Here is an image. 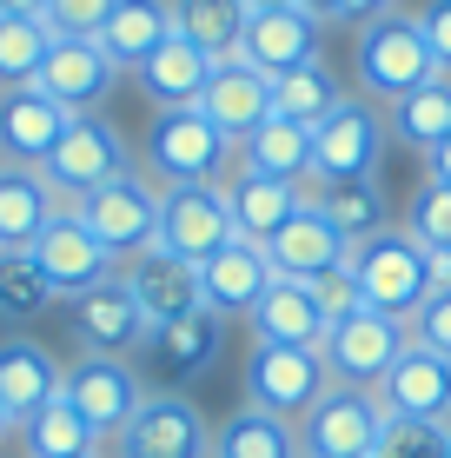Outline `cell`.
Instances as JSON below:
<instances>
[{"label": "cell", "instance_id": "cell-41", "mask_svg": "<svg viewBox=\"0 0 451 458\" xmlns=\"http://www.w3.org/2000/svg\"><path fill=\"white\" fill-rule=\"evenodd\" d=\"M113 13V0H46V27L60 40H93Z\"/></svg>", "mask_w": 451, "mask_h": 458}, {"label": "cell", "instance_id": "cell-33", "mask_svg": "<svg viewBox=\"0 0 451 458\" xmlns=\"http://www.w3.org/2000/svg\"><path fill=\"white\" fill-rule=\"evenodd\" d=\"M173 34H186L213 60H232L246 34V0H173Z\"/></svg>", "mask_w": 451, "mask_h": 458}, {"label": "cell", "instance_id": "cell-45", "mask_svg": "<svg viewBox=\"0 0 451 458\" xmlns=\"http://www.w3.org/2000/svg\"><path fill=\"white\" fill-rule=\"evenodd\" d=\"M392 7H398V0H338V21L365 27V21H379V13H392Z\"/></svg>", "mask_w": 451, "mask_h": 458}, {"label": "cell", "instance_id": "cell-5", "mask_svg": "<svg viewBox=\"0 0 451 458\" xmlns=\"http://www.w3.org/2000/svg\"><path fill=\"white\" fill-rule=\"evenodd\" d=\"M73 213L87 219V233L113 252L120 266L160 240V186H153L146 173H120V180L93 186V193L73 199Z\"/></svg>", "mask_w": 451, "mask_h": 458}, {"label": "cell", "instance_id": "cell-9", "mask_svg": "<svg viewBox=\"0 0 451 458\" xmlns=\"http://www.w3.org/2000/svg\"><path fill=\"white\" fill-rule=\"evenodd\" d=\"M385 432V405L379 392L359 386H332L313 412L299 419V458H372Z\"/></svg>", "mask_w": 451, "mask_h": 458}, {"label": "cell", "instance_id": "cell-49", "mask_svg": "<svg viewBox=\"0 0 451 458\" xmlns=\"http://www.w3.org/2000/svg\"><path fill=\"white\" fill-rule=\"evenodd\" d=\"M438 273H445V286H451V252H445V259H438Z\"/></svg>", "mask_w": 451, "mask_h": 458}, {"label": "cell", "instance_id": "cell-42", "mask_svg": "<svg viewBox=\"0 0 451 458\" xmlns=\"http://www.w3.org/2000/svg\"><path fill=\"white\" fill-rule=\"evenodd\" d=\"M412 345H425V352L451 359V286H438L425 306L412 312Z\"/></svg>", "mask_w": 451, "mask_h": 458}, {"label": "cell", "instance_id": "cell-46", "mask_svg": "<svg viewBox=\"0 0 451 458\" xmlns=\"http://www.w3.org/2000/svg\"><path fill=\"white\" fill-rule=\"evenodd\" d=\"M425 180H445L451 186V140H438V147L425 153Z\"/></svg>", "mask_w": 451, "mask_h": 458}, {"label": "cell", "instance_id": "cell-28", "mask_svg": "<svg viewBox=\"0 0 451 458\" xmlns=\"http://www.w3.org/2000/svg\"><path fill=\"white\" fill-rule=\"evenodd\" d=\"M54 213H67V199L46 186L40 166H0V252L34 246Z\"/></svg>", "mask_w": 451, "mask_h": 458}, {"label": "cell", "instance_id": "cell-29", "mask_svg": "<svg viewBox=\"0 0 451 458\" xmlns=\"http://www.w3.org/2000/svg\"><path fill=\"white\" fill-rule=\"evenodd\" d=\"M232 153H239V173H266V180H286V186H313V126L259 120Z\"/></svg>", "mask_w": 451, "mask_h": 458}, {"label": "cell", "instance_id": "cell-27", "mask_svg": "<svg viewBox=\"0 0 451 458\" xmlns=\"http://www.w3.org/2000/svg\"><path fill=\"white\" fill-rule=\"evenodd\" d=\"M305 207V186H286V180H266V173H232L226 180V213H232V233L253 246H266L292 213Z\"/></svg>", "mask_w": 451, "mask_h": 458}, {"label": "cell", "instance_id": "cell-24", "mask_svg": "<svg viewBox=\"0 0 451 458\" xmlns=\"http://www.w3.org/2000/svg\"><path fill=\"white\" fill-rule=\"evenodd\" d=\"M213 67H220V60L199 54L186 34H166V40L146 54V67H139V93H146L160 114H173V106H199V93H206Z\"/></svg>", "mask_w": 451, "mask_h": 458}, {"label": "cell", "instance_id": "cell-34", "mask_svg": "<svg viewBox=\"0 0 451 458\" xmlns=\"http://www.w3.org/2000/svg\"><path fill=\"white\" fill-rule=\"evenodd\" d=\"M338 100H346V87L332 81L325 60L292 67V73H279V81H272V120H292V126H319Z\"/></svg>", "mask_w": 451, "mask_h": 458}, {"label": "cell", "instance_id": "cell-22", "mask_svg": "<svg viewBox=\"0 0 451 458\" xmlns=\"http://www.w3.org/2000/svg\"><path fill=\"white\" fill-rule=\"evenodd\" d=\"M199 114H206V120L232 140V147H239L259 120H272V81L232 54V60H220V67H213L206 93H199Z\"/></svg>", "mask_w": 451, "mask_h": 458}, {"label": "cell", "instance_id": "cell-6", "mask_svg": "<svg viewBox=\"0 0 451 458\" xmlns=\"http://www.w3.org/2000/svg\"><path fill=\"white\" fill-rule=\"evenodd\" d=\"M412 345V326L405 319H385V312L359 306L352 319L325 326V372H332V386H359V392H379L385 372L398 366V352Z\"/></svg>", "mask_w": 451, "mask_h": 458}, {"label": "cell", "instance_id": "cell-43", "mask_svg": "<svg viewBox=\"0 0 451 458\" xmlns=\"http://www.w3.org/2000/svg\"><path fill=\"white\" fill-rule=\"evenodd\" d=\"M313 299H319L325 326L352 319V312L365 306V299H359V279H352V266H332V273H319V279H313Z\"/></svg>", "mask_w": 451, "mask_h": 458}, {"label": "cell", "instance_id": "cell-13", "mask_svg": "<svg viewBox=\"0 0 451 458\" xmlns=\"http://www.w3.org/2000/svg\"><path fill=\"white\" fill-rule=\"evenodd\" d=\"M120 458H213V425L186 392H146V405L120 432Z\"/></svg>", "mask_w": 451, "mask_h": 458}, {"label": "cell", "instance_id": "cell-4", "mask_svg": "<svg viewBox=\"0 0 451 458\" xmlns=\"http://www.w3.org/2000/svg\"><path fill=\"white\" fill-rule=\"evenodd\" d=\"M325 392H332V372H325L319 345H253L246 352V405L259 412L299 425Z\"/></svg>", "mask_w": 451, "mask_h": 458}, {"label": "cell", "instance_id": "cell-1", "mask_svg": "<svg viewBox=\"0 0 451 458\" xmlns=\"http://www.w3.org/2000/svg\"><path fill=\"white\" fill-rule=\"evenodd\" d=\"M346 266H352V279H359V299H365V306L385 312V319H405V326H412V312L445 286L438 259H431V252L418 246L405 226H385L379 240L352 246Z\"/></svg>", "mask_w": 451, "mask_h": 458}, {"label": "cell", "instance_id": "cell-37", "mask_svg": "<svg viewBox=\"0 0 451 458\" xmlns=\"http://www.w3.org/2000/svg\"><path fill=\"white\" fill-rule=\"evenodd\" d=\"M46 306H54V286L40 279L34 252H27V246L0 252V319H7V326H27V319H40Z\"/></svg>", "mask_w": 451, "mask_h": 458}, {"label": "cell", "instance_id": "cell-10", "mask_svg": "<svg viewBox=\"0 0 451 458\" xmlns=\"http://www.w3.org/2000/svg\"><path fill=\"white\" fill-rule=\"evenodd\" d=\"M60 392H67V405L93 425V438H120L133 425V412L146 405V386H139V372L127 359H100V352H80L60 378Z\"/></svg>", "mask_w": 451, "mask_h": 458}, {"label": "cell", "instance_id": "cell-26", "mask_svg": "<svg viewBox=\"0 0 451 458\" xmlns=\"http://www.w3.org/2000/svg\"><path fill=\"white\" fill-rule=\"evenodd\" d=\"M166 34H173V0H113V13H106V27L93 40L113 60V73H139Z\"/></svg>", "mask_w": 451, "mask_h": 458}, {"label": "cell", "instance_id": "cell-50", "mask_svg": "<svg viewBox=\"0 0 451 458\" xmlns=\"http://www.w3.org/2000/svg\"><path fill=\"white\" fill-rule=\"evenodd\" d=\"M7 432H13V425H7V412H0V438H7Z\"/></svg>", "mask_w": 451, "mask_h": 458}, {"label": "cell", "instance_id": "cell-7", "mask_svg": "<svg viewBox=\"0 0 451 458\" xmlns=\"http://www.w3.org/2000/svg\"><path fill=\"white\" fill-rule=\"evenodd\" d=\"M385 153V120L365 93H346L319 126H313V186H332V180H372ZM305 186V193H313Z\"/></svg>", "mask_w": 451, "mask_h": 458}, {"label": "cell", "instance_id": "cell-35", "mask_svg": "<svg viewBox=\"0 0 451 458\" xmlns=\"http://www.w3.org/2000/svg\"><path fill=\"white\" fill-rule=\"evenodd\" d=\"M21 438H27V458H87V452H100L93 425L67 405V392H54V399L21 425Z\"/></svg>", "mask_w": 451, "mask_h": 458}, {"label": "cell", "instance_id": "cell-47", "mask_svg": "<svg viewBox=\"0 0 451 458\" xmlns=\"http://www.w3.org/2000/svg\"><path fill=\"white\" fill-rule=\"evenodd\" d=\"M292 7H299V13H313L319 27H325V21H338V0H292Z\"/></svg>", "mask_w": 451, "mask_h": 458}, {"label": "cell", "instance_id": "cell-14", "mask_svg": "<svg viewBox=\"0 0 451 458\" xmlns=\"http://www.w3.org/2000/svg\"><path fill=\"white\" fill-rule=\"evenodd\" d=\"M199 273V306L206 312H220V319H246V312L266 299V286H272V259H266V246H253V240H232L213 252V259H199L193 266Z\"/></svg>", "mask_w": 451, "mask_h": 458}, {"label": "cell", "instance_id": "cell-36", "mask_svg": "<svg viewBox=\"0 0 451 458\" xmlns=\"http://www.w3.org/2000/svg\"><path fill=\"white\" fill-rule=\"evenodd\" d=\"M392 133L405 140V147H418V153H431L438 140H451V73L412 87L405 100H392Z\"/></svg>", "mask_w": 451, "mask_h": 458}, {"label": "cell", "instance_id": "cell-39", "mask_svg": "<svg viewBox=\"0 0 451 458\" xmlns=\"http://www.w3.org/2000/svg\"><path fill=\"white\" fill-rule=\"evenodd\" d=\"M405 233L431 252V259H445V252H451V186H445V180H425V186L412 193Z\"/></svg>", "mask_w": 451, "mask_h": 458}, {"label": "cell", "instance_id": "cell-31", "mask_svg": "<svg viewBox=\"0 0 451 458\" xmlns=\"http://www.w3.org/2000/svg\"><path fill=\"white\" fill-rule=\"evenodd\" d=\"M220 339H226V319H220V312H206V306H193L186 319L160 326V333L146 339V352L160 359V372L180 386V378H193V372H206V366H213Z\"/></svg>", "mask_w": 451, "mask_h": 458}, {"label": "cell", "instance_id": "cell-15", "mask_svg": "<svg viewBox=\"0 0 451 458\" xmlns=\"http://www.w3.org/2000/svg\"><path fill=\"white\" fill-rule=\"evenodd\" d=\"M239 60L259 67L266 81H279L292 67H313L319 60V21L299 13L292 0L286 7H253L246 13V34H239Z\"/></svg>", "mask_w": 451, "mask_h": 458}, {"label": "cell", "instance_id": "cell-19", "mask_svg": "<svg viewBox=\"0 0 451 458\" xmlns=\"http://www.w3.org/2000/svg\"><path fill=\"white\" fill-rule=\"evenodd\" d=\"M113 60L100 54V40H54V54H46V67L34 73V87L46 93L54 106H67V114H93V106L113 93Z\"/></svg>", "mask_w": 451, "mask_h": 458}, {"label": "cell", "instance_id": "cell-16", "mask_svg": "<svg viewBox=\"0 0 451 458\" xmlns=\"http://www.w3.org/2000/svg\"><path fill=\"white\" fill-rule=\"evenodd\" d=\"M73 333H80L87 352H100V359H127L133 345H146L153 339V326H146V312L133 306V293H127V279H106V286H93L73 299Z\"/></svg>", "mask_w": 451, "mask_h": 458}, {"label": "cell", "instance_id": "cell-23", "mask_svg": "<svg viewBox=\"0 0 451 458\" xmlns=\"http://www.w3.org/2000/svg\"><path fill=\"white\" fill-rule=\"evenodd\" d=\"M60 359L46 352L40 339H21V333H7L0 339V412H7V425H27L40 412L46 399L60 392Z\"/></svg>", "mask_w": 451, "mask_h": 458}, {"label": "cell", "instance_id": "cell-17", "mask_svg": "<svg viewBox=\"0 0 451 458\" xmlns=\"http://www.w3.org/2000/svg\"><path fill=\"white\" fill-rule=\"evenodd\" d=\"M67 106H54L40 87H7L0 93V166H46V153L67 133Z\"/></svg>", "mask_w": 451, "mask_h": 458}, {"label": "cell", "instance_id": "cell-12", "mask_svg": "<svg viewBox=\"0 0 451 458\" xmlns=\"http://www.w3.org/2000/svg\"><path fill=\"white\" fill-rule=\"evenodd\" d=\"M232 240V213H226V186H160V252L199 266Z\"/></svg>", "mask_w": 451, "mask_h": 458}, {"label": "cell", "instance_id": "cell-38", "mask_svg": "<svg viewBox=\"0 0 451 458\" xmlns=\"http://www.w3.org/2000/svg\"><path fill=\"white\" fill-rule=\"evenodd\" d=\"M54 27L46 21H0V93L7 87H34V73L54 54Z\"/></svg>", "mask_w": 451, "mask_h": 458}, {"label": "cell", "instance_id": "cell-30", "mask_svg": "<svg viewBox=\"0 0 451 458\" xmlns=\"http://www.w3.org/2000/svg\"><path fill=\"white\" fill-rule=\"evenodd\" d=\"M305 199L332 219V233L346 246H365V240H379V233L392 226V199H385L379 180H332V186H313Z\"/></svg>", "mask_w": 451, "mask_h": 458}, {"label": "cell", "instance_id": "cell-40", "mask_svg": "<svg viewBox=\"0 0 451 458\" xmlns=\"http://www.w3.org/2000/svg\"><path fill=\"white\" fill-rule=\"evenodd\" d=\"M372 458H451V425L445 419H385Z\"/></svg>", "mask_w": 451, "mask_h": 458}, {"label": "cell", "instance_id": "cell-32", "mask_svg": "<svg viewBox=\"0 0 451 458\" xmlns=\"http://www.w3.org/2000/svg\"><path fill=\"white\" fill-rule=\"evenodd\" d=\"M213 458H299V425L259 412V405H239L213 432Z\"/></svg>", "mask_w": 451, "mask_h": 458}, {"label": "cell", "instance_id": "cell-21", "mask_svg": "<svg viewBox=\"0 0 451 458\" xmlns=\"http://www.w3.org/2000/svg\"><path fill=\"white\" fill-rule=\"evenodd\" d=\"M266 259H272V273H279V279H305V286H313L319 273H332V266H346V259H352V246L338 240L332 219H325L313 199H305V207L292 213L286 226L272 233V240H266Z\"/></svg>", "mask_w": 451, "mask_h": 458}, {"label": "cell", "instance_id": "cell-44", "mask_svg": "<svg viewBox=\"0 0 451 458\" xmlns=\"http://www.w3.org/2000/svg\"><path fill=\"white\" fill-rule=\"evenodd\" d=\"M418 27H425V40H431L438 73H451V0H425V7H418Z\"/></svg>", "mask_w": 451, "mask_h": 458}, {"label": "cell", "instance_id": "cell-8", "mask_svg": "<svg viewBox=\"0 0 451 458\" xmlns=\"http://www.w3.org/2000/svg\"><path fill=\"white\" fill-rule=\"evenodd\" d=\"M40 173H46V186L73 207V199L93 193V186L133 173V153H127V140H120V126H106L100 114H73L67 133H60V147L46 153Z\"/></svg>", "mask_w": 451, "mask_h": 458}, {"label": "cell", "instance_id": "cell-20", "mask_svg": "<svg viewBox=\"0 0 451 458\" xmlns=\"http://www.w3.org/2000/svg\"><path fill=\"white\" fill-rule=\"evenodd\" d=\"M379 405H385V419H445L451 425V359L405 345L379 386Z\"/></svg>", "mask_w": 451, "mask_h": 458}, {"label": "cell", "instance_id": "cell-3", "mask_svg": "<svg viewBox=\"0 0 451 458\" xmlns=\"http://www.w3.org/2000/svg\"><path fill=\"white\" fill-rule=\"evenodd\" d=\"M226 160H232V140L199 114V106L153 114V126H146L153 186H220V166Z\"/></svg>", "mask_w": 451, "mask_h": 458}, {"label": "cell", "instance_id": "cell-48", "mask_svg": "<svg viewBox=\"0 0 451 458\" xmlns=\"http://www.w3.org/2000/svg\"><path fill=\"white\" fill-rule=\"evenodd\" d=\"M253 7H286V0H246V13H253Z\"/></svg>", "mask_w": 451, "mask_h": 458}, {"label": "cell", "instance_id": "cell-51", "mask_svg": "<svg viewBox=\"0 0 451 458\" xmlns=\"http://www.w3.org/2000/svg\"><path fill=\"white\" fill-rule=\"evenodd\" d=\"M87 458H106V452H87Z\"/></svg>", "mask_w": 451, "mask_h": 458}, {"label": "cell", "instance_id": "cell-25", "mask_svg": "<svg viewBox=\"0 0 451 458\" xmlns=\"http://www.w3.org/2000/svg\"><path fill=\"white\" fill-rule=\"evenodd\" d=\"M246 326H253V345H325V312L305 279H272Z\"/></svg>", "mask_w": 451, "mask_h": 458}, {"label": "cell", "instance_id": "cell-2", "mask_svg": "<svg viewBox=\"0 0 451 458\" xmlns=\"http://www.w3.org/2000/svg\"><path fill=\"white\" fill-rule=\"evenodd\" d=\"M352 73H359V93L372 106H392L405 100L412 87L438 81V60H431V40L425 27H418V13H379V21L359 27V40H352Z\"/></svg>", "mask_w": 451, "mask_h": 458}, {"label": "cell", "instance_id": "cell-11", "mask_svg": "<svg viewBox=\"0 0 451 458\" xmlns=\"http://www.w3.org/2000/svg\"><path fill=\"white\" fill-rule=\"evenodd\" d=\"M27 252H34L40 279L54 286V299H80V293L106 286V279L120 273V259H113V252H106L100 240H93V233H87V219L73 213V207L46 219V233H40V240L27 246Z\"/></svg>", "mask_w": 451, "mask_h": 458}, {"label": "cell", "instance_id": "cell-18", "mask_svg": "<svg viewBox=\"0 0 451 458\" xmlns=\"http://www.w3.org/2000/svg\"><path fill=\"white\" fill-rule=\"evenodd\" d=\"M120 279H127L133 306L146 312L153 333H160V326H173V319H186V312L199 306V273H193L186 259H173V252H160V246L133 252V259L120 266Z\"/></svg>", "mask_w": 451, "mask_h": 458}]
</instances>
